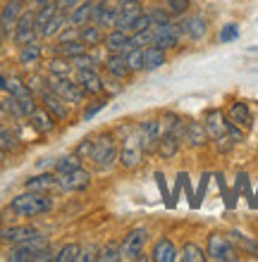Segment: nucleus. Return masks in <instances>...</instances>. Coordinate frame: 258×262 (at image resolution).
Masks as SVG:
<instances>
[{
    "label": "nucleus",
    "mask_w": 258,
    "mask_h": 262,
    "mask_svg": "<svg viewBox=\"0 0 258 262\" xmlns=\"http://www.w3.org/2000/svg\"><path fill=\"white\" fill-rule=\"evenodd\" d=\"M3 38H5V36H3V31H0V46H3Z\"/></svg>",
    "instance_id": "nucleus-61"
},
{
    "label": "nucleus",
    "mask_w": 258,
    "mask_h": 262,
    "mask_svg": "<svg viewBox=\"0 0 258 262\" xmlns=\"http://www.w3.org/2000/svg\"><path fill=\"white\" fill-rule=\"evenodd\" d=\"M3 103H5L7 117H12V119H27V112L22 110L19 100H17L14 96H7V100H3Z\"/></svg>",
    "instance_id": "nucleus-44"
},
{
    "label": "nucleus",
    "mask_w": 258,
    "mask_h": 262,
    "mask_svg": "<svg viewBox=\"0 0 258 262\" xmlns=\"http://www.w3.org/2000/svg\"><path fill=\"white\" fill-rule=\"evenodd\" d=\"M3 160H5V150H0V162H3Z\"/></svg>",
    "instance_id": "nucleus-60"
},
{
    "label": "nucleus",
    "mask_w": 258,
    "mask_h": 262,
    "mask_svg": "<svg viewBox=\"0 0 258 262\" xmlns=\"http://www.w3.org/2000/svg\"><path fill=\"white\" fill-rule=\"evenodd\" d=\"M184 143L189 148H206L210 143V136L203 122H189L187 124V131H184Z\"/></svg>",
    "instance_id": "nucleus-21"
},
{
    "label": "nucleus",
    "mask_w": 258,
    "mask_h": 262,
    "mask_svg": "<svg viewBox=\"0 0 258 262\" xmlns=\"http://www.w3.org/2000/svg\"><path fill=\"white\" fill-rule=\"evenodd\" d=\"M105 105H108V96H98V98H93V103H84V107H82V122H91Z\"/></svg>",
    "instance_id": "nucleus-39"
},
{
    "label": "nucleus",
    "mask_w": 258,
    "mask_h": 262,
    "mask_svg": "<svg viewBox=\"0 0 258 262\" xmlns=\"http://www.w3.org/2000/svg\"><path fill=\"white\" fill-rule=\"evenodd\" d=\"M41 36H38V29H36V10L27 7L22 17L17 19V27L12 31V41L14 46H27L31 41H38Z\"/></svg>",
    "instance_id": "nucleus-7"
},
{
    "label": "nucleus",
    "mask_w": 258,
    "mask_h": 262,
    "mask_svg": "<svg viewBox=\"0 0 258 262\" xmlns=\"http://www.w3.org/2000/svg\"><path fill=\"white\" fill-rule=\"evenodd\" d=\"M5 86H7V76L0 74V91H5Z\"/></svg>",
    "instance_id": "nucleus-58"
},
{
    "label": "nucleus",
    "mask_w": 258,
    "mask_h": 262,
    "mask_svg": "<svg viewBox=\"0 0 258 262\" xmlns=\"http://www.w3.org/2000/svg\"><path fill=\"white\" fill-rule=\"evenodd\" d=\"M91 7H93V0H82L70 14V27H84L91 19Z\"/></svg>",
    "instance_id": "nucleus-33"
},
{
    "label": "nucleus",
    "mask_w": 258,
    "mask_h": 262,
    "mask_svg": "<svg viewBox=\"0 0 258 262\" xmlns=\"http://www.w3.org/2000/svg\"><path fill=\"white\" fill-rule=\"evenodd\" d=\"M89 162L98 172H110L120 162V143L112 131H101L93 136V150L89 155Z\"/></svg>",
    "instance_id": "nucleus-1"
},
{
    "label": "nucleus",
    "mask_w": 258,
    "mask_h": 262,
    "mask_svg": "<svg viewBox=\"0 0 258 262\" xmlns=\"http://www.w3.org/2000/svg\"><path fill=\"white\" fill-rule=\"evenodd\" d=\"M91 150H93V136H86V138H82L79 141V145L74 148V152H77L82 160H89V155H91Z\"/></svg>",
    "instance_id": "nucleus-50"
},
{
    "label": "nucleus",
    "mask_w": 258,
    "mask_h": 262,
    "mask_svg": "<svg viewBox=\"0 0 258 262\" xmlns=\"http://www.w3.org/2000/svg\"><path fill=\"white\" fill-rule=\"evenodd\" d=\"M0 150H5V152L22 150V138L17 136V131L10 129V126H0Z\"/></svg>",
    "instance_id": "nucleus-31"
},
{
    "label": "nucleus",
    "mask_w": 258,
    "mask_h": 262,
    "mask_svg": "<svg viewBox=\"0 0 258 262\" xmlns=\"http://www.w3.org/2000/svg\"><path fill=\"white\" fill-rule=\"evenodd\" d=\"M86 50H89V46H84L79 38H74V41H57L55 46H53V55H60V57L72 60V57L82 55V53H86Z\"/></svg>",
    "instance_id": "nucleus-29"
},
{
    "label": "nucleus",
    "mask_w": 258,
    "mask_h": 262,
    "mask_svg": "<svg viewBox=\"0 0 258 262\" xmlns=\"http://www.w3.org/2000/svg\"><path fill=\"white\" fill-rule=\"evenodd\" d=\"M98 253H101V246H89V248H82L79 262H98Z\"/></svg>",
    "instance_id": "nucleus-53"
},
{
    "label": "nucleus",
    "mask_w": 258,
    "mask_h": 262,
    "mask_svg": "<svg viewBox=\"0 0 258 262\" xmlns=\"http://www.w3.org/2000/svg\"><path fill=\"white\" fill-rule=\"evenodd\" d=\"M180 29H182V36H184V38L199 43L208 34V21L203 19L201 14H184V19L180 21Z\"/></svg>",
    "instance_id": "nucleus-15"
},
{
    "label": "nucleus",
    "mask_w": 258,
    "mask_h": 262,
    "mask_svg": "<svg viewBox=\"0 0 258 262\" xmlns=\"http://www.w3.org/2000/svg\"><path fill=\"white\" fill-rule=\"evenodd\" d=\"M155 181H158V188H161L163 198H165V205H168L170 195H168V186H165V177H163V172H155Z\"/></svg>",
    "instance_id": "nucleus-56"
},
{
    "label": "nucleus",
    "mask_w": 258,
    "mask_h": 262,
    "mask_svg": "<svg viewBox=\"0 0 258 262\" xmlns=\"http://www.w3.org/2000/svg\"><path fill=\"white\" fill-rule=\"evenodd\" d=\"M155 43V34H153V27L144 29V31H136V34H129V43L127 48H148ZM125 53V50H122Z\"/></svg>",
    "instance_id": "nucleus-35"
},
{
    "label": "nucleus",
    "mask_w": 258,
    "mask_h": 262,
    "mask_svg": "<svg viewBox=\"0 0 258 262\" xmlns=\"http://www.w3.org/2000/svg\"><path fill=\"white\" fill-rule=\"evenodd\" d=\"M151 27V17H148L146 12H141L136 19H134V24L129 27V34H136V31H144V29Z\"/></svg>",
    "instance_id": "nucleus-51"
},
{
    "label": "nucleus",
    "mask_w": 258,
    "mask_h": 262,
    "mask_svg": "<svg viewBox=\"0 0 258 262\" xmlns=\"http://www.w3.org/2000/svg\"><path fill=\"white\" fill-rule=\"evenodd\" d=\"M232 241H237L242 248H246V250H251V253H258V243L256 241H251L249 236H244L242 231H232Z\"/></svg>",
    "instance_id": "nucleus-49"
},
{
    "label": "nucleus",
    "mask_w": 258,
    "mask_h": 262,
    "mask_svg": "<svg viewBox=\"0 0 258 262\" xmlns=\"http://www.w3.org/2000/svg\"><path fill=\"white\" fill-rule=\"evenodd\" d=\"M127 43H129V34H127V31H120V29L105 31L103 48L108 50V55H112V53H120V55H122V50L127 48Z\"/></svg>",
    "instance_id": "nucleus-25"
},
{
    "label": "nucleus",
    "mask_w": 258,
    "mask_h": 262,
    "mask_svg": "<svg viewBox=\"0 0 258 262\" xmlns=\"http://www.w3.org/2000/svg\"><path fill=\"white\" fill-rule=\"evenodd\" d=\"M82 246L79 243H65L63 248L55 253V262H79Z\"/></svg>",
    "instance_id": "nucleus-40"
},
{
    "label": "nucleus",
    "mask_w": 258,
    "mask_h": 262,
    "mask_svg": "<svg viewBox=\"0 0 258 262\" xmlns=\"http://www.w3.org/2000/svg\"><path fill=\"white\" fill-rule=\"evenodd\" d=\"M203 126H206V131H208L210 141H215V138H220L223 134H227V117H225L223 110H210L208 115H206V119H203Z\"/></svg>",
    "instance_id": "nucleus-22"
},
{
    "label": "nucleus",
    "mask_w": 258,
    "mask_h": 262,
    "mask_svg": "<svg viewBox=\"0 0 258 262\" xmlns=\"http://www.w3.org/2000/svg\"><path fill=\"white\" fill-rule=\"evenodd\" d=\"M134 3H141V5H144V0H134Z\"/></svg>",
    "instance_id": "nucleus-62"
},
{
    "label": "nucleus",
    "mask_w": 258,
    "mask_h": 262,
    "mask_svg": "<svg viewBox=\"0 0 258 262\" xmlns=\"http://www.w3.org/2000/svg\"><path fill=\"white\" fill-rule=\"evenodd\" d=\"M122 257H120V243L117 241H110L108 246H103L101 248V253H98V262H120Z\"/></svg>",
    "instance_id": "nucleus-42"
},
{
    "label": "nucleus",
    "mask_w": 258,
    "mask_h": 262,
    "mask_svg": "<svg viewBox=\"0 0 258 262\" xmlns=\"http://www.w3.org/2000/svg\"><path fill=\"white\" fill-rule=\"evenodd\" d=\"M117 19H115V29L120 31H127L129 34V27L134 24V19L144 12L141 3H134V0H117Z\"/></svg>",
    "instance_id": "nucleus-16"
},
{
    "label": "nucleus",
    "mask_w": 258,
    "mask_h": 262,
    "mask_svg": "<svg viewBox=\"0 0 258 262\" xmlns=\"http://www.w3.org/2000/svg\"><path fill=\"white\" fill-rule=\"evenodd\" d=\"M5 91H7V96H14V98H24L29 93H34V91L29 89V83L24 79H19V76H7Z\"/></svg>",
    "instance_id": "nucleus-37"
},
{
    "label": "nucleus",
    "mask_w": 258,
    "mask_h": 262,
    "mask_svg": "<svg viewBox=\"0 0 258 262\" xmlns=\"http://www.w3.org/2000/svg\"><path fill=\"white\" fill-rule=\"evenodd\" d=\"M3 117H7V112H5V103L0 100V119H3Z\"/></svg>",
    "instance_id": "nucleus-59"
},
{
    "label": "nucleus",
    "mask_w": 258,
    "mask_h": 262,
    "mask_svg": "<svg viewBox=\"0 0 258 262\" xmlns=\"http://www.w3.org/2000/svg\"><path fill=\"white\" fill-rule=\"evenodd\" d=\"M153 262H174L180 260V250L170 238H158L153 246V255H151Z\"/></svg>",
    "instance_id": "nucleus-24"
},
{
    "label": "nucleus",
    "mask_w": 258,
    "mask_h": 262,
    "mask_svg": "<svg viewBox=\"0 0 258 262\" xmlns=\"http://www.w3.org/2000/svg\"><path fill=\"white\" fill-rule=\"evenodd\" d=\"M43 57V46L38 41H31L27 46H19V64H38Z\"/></svg>",
    "instance_id": "nucleus-30"
},
{
    "label": "nucleus",
    "mask_w": 258,
    "mask_h": 262,
    "mask_svg": "<svg viewBox=\"0 0 258 262\" xmlns=\"http://www.w3.org/2000/svg\"><path fill=\"white\" fill-rule=\"evenodd\" d=\"M48 74L53 76H72L77 69H74V64H72V60H67V57H60V55H53L48 60Z\"/></svg>",
    "instance_id": "nucleus-32"
},
{
    "label": "nucleus",
    "mask_w": 258,
    "mask_h": 262,
    "mask_svg": "<svg viewBox=\"0 0 258 262\" xmlns=\"http://www.w3.org/2000/svg\"><path fill=\"white\" fill-rule=\"evenodd\" d=\"M55 200L48 193H38V191H27L14 195L10 200V210L14 212V217H43V214L53 212Z\"/></svg>",
    "instance_id": "nucleus-2"
},
{
    "label": "nucleus",
    "mask_w": 258,
    "mask_h": 262,
    "mask_svg": "<svg viewBox=\"0 0 258 262\" xmlns=\"http://www.w3.org/2000/svg\"><path fill=\"white\" fill-rule=\"evenodd\" d=\"M122 55H125L127 64H129V69H132V74L144 72V48H125Z\"/></svg>",
    "instance_id": "nucleus-38"
},
{
    "label": "nucleus",
    "mask_w": 258,
    "mask_h": 262,
    "mask_svg": "<svg viewBox=\"0 0 258 262\" xmlns=\"http://www.w3.org/2000/svg\"><path fill=\"white\" fill-rule=\"evenodd\" d=\"M29 124H31V129L36 131V134H41V136H48V134H53V131L57 129V119L50 115L43 105H38L31 115H29Z\"/></svg>",
    "instance_id": "nucleus-18"
},
{
    "label": "nucleus",
    "mask_w": 258,
    "mask_h": 262,
    "mask_svg": "<svg viewBox=\"0 0 258 262\" xmlns=\"http://www.w3.org/2000/svg\"><path fill=\"white\" fill-rule=\"evenodd\" d=\"M168 62V50L158 48V46H148L144 48V72H155Z\"/></svg>",
    "instance_id": "nucleus-26"
},
{
    "label": "nucleus",
    "mask_w": 258,
    "mask_h": 262,
    "mask_svg": "<svg viewBox=\"0 0 258 262\" xmlns=\"http://www.w3.org/2000/svg\"><path fill=\"white\" fill-rule=\"evenodd\" d=\"M180 260L184 262H206L208 255H206V250L201 246H196V243H184V248L180 250Z\"/></svg>",
    "instance_id": "nucleus-36"
},
{
    "label": "nucleus",
    "mask_w": 258,
    "mask_h": 262,
    "mask_svg": "<svg viewBox=\"0 0 258 262\" xmlns=\"http://www.w3.org/2000/svg\"><path fill=\"white\" fill-rule=\"evenodd\" d=\"M72 64H74V69H98L101 67V60H98L91 50H86V53H82V55L72 57Z\"/></svg>",
    "instance_id": "nucleus-41"
},
{
    "label": "nucleus",
    "mask_w": 258,
    "mask_h": 262,
    "mask_svg": "<svg viewBox=\"0 0 258 262\" xmlns=\"http://www.w3.org/2000/svg\"><path fill=\"white\" fill-rule=\"evenodd\" d=\"M79 3H82V0H55L57 10H63V12H72V10H74Z\"/></svg>",
    "instance_id": "nucleus-55"
},
{
    "label": "nucleus",
    "mask_w": 258,
    "mask_h": 262,
    "mask_svg": "<svg viewBox=\"0 0 258 262\" xmlns=\"http://www.w3.org/2000/svg\"><path fill=\"white\" fill-rule=\"evenodd\" d=\"M125 91V86H122V81L120 79H115V76H110V74H105L103 76V96H120Z\"/></svg>",
    "instance_id": "nucleus-45"
},
{
    "label": "nucleus",
    "mask_w": 258,
    "mask_h": 262,
    "mask_svg": "<svg viewBox=\"0 0 258 262\" xmlns=\"http://www.w3.org/2000/svg\"><path fill=\"white\" fill-rule=\"evenodd\" d=\"M50 246V241L46 236H34V238H29L24 243H14L10 246L7 250V260L10 262H36L38 255H41V250H46Z\"/></svg>",
    "instance_id": "nucleus-6"
},
{
    "label": "nucleus",
    "mask_w": 258,
    "mask_h": 262,
    "mask_svg": "<svg viewBox=\"0 0 258 262\" xmlns=\"http://www.w3.org/2000/svg\"><path fill=\"white\" fill-rule=\"evenodd\" d=\"M57 12H60V10H57L55 3H50V5L41 7V10H36V29L41 31V29L46 27V21H48L53 14H57Z\"/></svg>",
    "instance_id": "nucleus-46"
},
{
    "label": "nucleus",
    "mask_w": 258,
    "mask_h": 262,
    "mask_svg": "<svg viewBox=\"0 0 258 262\" xmlns=\"http://www.w3.org/2000/svg\"><path fill=\"white\" fill-rule=\"evenodd\" d=\"M165 7H168V12L172 17H184L189 12V7H191V0H168Z\"/></svg>",
    "instance_id": "nucleus-47"
},
{
    "label": "nucleus",
    "mask_w": 258,
    "mask_h": 262,
    "mask_svg": "<svg viewBox=\"0 0 258 262\" xmlns=\"http://www.w3.org/2000/svg\"><path fill=\"white\" fill-rule=\"evenodd\" d=\"M27 10V0H5V5L0 7V31L3 36H12L17 19L22 17V12Z\"/></svg>",
    "instance_id": "nucleus-10"
},
{
    "label": "nucleus",
    "mask_w": 258,
    "mask_h": 262,
    "mask_svg": "<svg viewBox=\"0 0 258 262\" xmlns=\"http://www.w3.org/2000/svg\"><path fill=\"white\" fill-rule=\"evenodd\" d=\"M38 100H41V105L57 119V122H67V119H70V107L72 105L67 103V100H63L57 93H53L50 89H46L43 93H38Z\"/></svg>",
    "instance_id": "nucleus-13"
},
{
    "label": "nucleus",
    "mask_w": 258,
    "mask_h": 262,
    "mask_svg": "<svg viewBox=\"0 0 258 262\" xmlns=\"http://www.w3.org/2000/svg\"><path fill=\"white\" fill-rule=\"evenodd\" d=\"M227 122L237 124L239 129H244V131L251 129L253 126V115H251L249 103H246V100H237V103L230 107V112H227Z\"/></svg>",
    "instance_id": "nucleus-19"
},
{
    "label": "nucleus",
    "mask_w": 258,
    "mask_h": 262,
    "mask_svg": "<svg viewBox=\"0 0 258 262\" xmlns=\"http://www.w3.org/2000/svg\"><path fill=\"white\" fill-rule=\"evenodd\" d=\"M67 24H70V14L60 10V12L53 14V17L46 21V27L38 31V36H41V38H57V34H60Z\"/></svg>",
    "instance_id": "nucleus-27"
},
{
    "label": "nucleus",
    "mask_w": 258,
    "mask_h": 262,
    "mask_svg": "<svg viewBox=\"0 0 258 262\" xmlns=\"http://www.w3.org/2000/svg\"><path fill=\"white\" fill-rule=\"evenodd\" d=\"M79 41L89 46V50L98 48V46H103L105 41V29H101L98 24H84V27H79Z\"/></svg>",
    "instance_id": "nucleus-23"
},
{
    "label": "nucleus",
    "mask_w": 258,
    "mask_h": 262,
    "mask_svg": "<svg viewBox=\"0 0 258 262\" xmlns=\"http://www.w3.org/2000/svg\"><path fill=\"white\" fill-rule=\"evenodd\" d=\"M105 74L115 76V79H120V81H127L129 76H132V69H129V64H127L125 55H120V53H112V55L105 57Z\"/></svg>",
    "instance_id": "nucleus-20"
},
{
    "label": "nucleus",
    "mask_w": 258,
    "mask_h": 262,
    "mask_svg": "<svg viewBox=\"0 0 258 262\" xmlns=\"http://www.w3.org/2000/svg\"><path fill=\"white\" fill-rule=\"evenodd\" d=\"M74 38H79V27H70V24H67V27L57 34V41H74Z\"/></svg>",
    "instance_id": "nucleus-54"
},
{
    "label": "nucleus",
    "mask_w": 258,
    "mask_h": 262,
    "mask_svg": "<svg viewBox=\"0 0 258 262\" xmlns=\"http://www.w3.org/2000/svg\"><path fill=\"white\" fill-rule=\"evenodd\" d=\"M213 143H215L217 152H230L232 148H234V141H232V136H230V134H223V136H220V138H215Z\"/></svg>",
    "instance_id": "nucleus-52"
},
{
    "label": "nucleus",
    "mask_w": 258,
    "mask_h": 262,
    "mask_svg": "<svg viewBox=\"0 0 258 262\" xmlns=\"http://www.w3.org/2000/svg\"><path fill=\"white\" fill-rule=\"evenodd\" d=\"M74 79H77V83L82 86V91L86 96L91 98L103 96V74L98 69H77Z\"/></svg>",
    "instance_id": "nucleus-14"
},
{
    "label": "nucleus",
    "mask_w": 258,
    "mask_h": 262,
    "mask_svg": "<svg viewBox=\"0 0 258 262\" xmlns=\"http://www.w3.org/2000/svg\"><path fill=\"white\" fill-rule=\"evenodd\" d=\"M82 162H84V160L79 158L77 152H70V155H63V158H57L55 162H53V172L55 174H70V172H74V169H79Z\"/></svg>",
    "instance_id": "nucleus-34"
},
{
    "label": "nucleus",
    "mask_w": 258,
    "mask_h": 262,
    "mask_svg": "<svg viewBox=\"0 0 258 262\" xmlns=\"http://www.w3.org/2000/svg\"><path fill=\"white\" fill-rule=\"evenodd\" d=\"M24 188L27 191H38V193H63V184H60V174L55 172H41L34 174L24 181Z\"/></svg>",
    "instance_id": "nucleus-9"
},
{
    "label": "nucleus",
    "mask_w": 258,
    "mask_h": 262,
    "mask_svg": "<svg viewBox=\"0 0 258 262\" xmlns=\"http://www.w3.org/2000/svg\"><path fill=\"white\" fill-rule=\"evenodd\" d=\"M60 184H63V193H82L93 184V174L79 167L70 174H60Z\"/></svg>",
    "instance_id": "nucleus-12"
},
{
    "label": "nucleus",
    "mask_w": 258,
    "mask_h": 262,
    "mask_svg": "<svg viewBox=\"0 0 258 262\" xmlns=\"http://www.w3.org/2000/svg\"><path fill=\"white\" fill-rule=\"evenodd\" d=\"M151 27H153V34H155L153 46H158V48H163V50H172L180 46V38H182L180 24L165 21V24H151Z\"/></svg>",
    "instance_id": "nucleus-11"
},
{
    "label": "nucleus",
    "mask_w": 258,
    "mask_h": 262,
    "mask_svg": "<svg viewBox=\"0 0 258 262\" xmlns=\"http://www.w3.org/2000/svg\"><path fill=\"white\" fill-rule=\"evenodd\" d=\"M206 255H208V260L215 262H234L237 260V248L232 246V238H227L225 234H210Z\"/></svg>",
    "instance_id": "nucleus-8"
},
{
    "label": "nucleus",
    "mask_w": 258,
    "mask_h": 262,
    "mask_svg": "<svg viewBox=\"0 0 258 262\" xmlns=\"http://www.w3.org/2000/svg\"><path fill=\"white\" fill-rule=\"evenodd\" d=\"M146 241H148V229L146 227L129 229L125 234V238L120 241V257H122V260H148V257L144 255Z\"/></svg>",
    "instance_id": "nucleus-5"
},
{
    "label": "nucleus",
    "mask_w": 258,
    "mask_h": 262,
    "mask_svg": "<svg viewBox=\"0 0 258 262\" xmlns=\"http://www.w3.org/2000/svg\"><path fill=\"white\" fill-rule=\"evenodd\" d=\"M182 148V141L172 134H163L161 141H158V148H155V155L161 160H172Z\"/></svg>",
    "instance_id": "nucleus-28"
},
{
    "label": "nucleus",
    "mask_w": 258,
    "mask_h": 262,
    "mask_svg": "<svg viewBox=\"0 0 258 262\" xmlns=\"http://www.w3.org/2000/svg\"><path fill=\"white\" fill-rule=\"evenodd\" d=\"M237 38H239V27L234 24V21H230V24H225V27L220 29V41L223 43L237 41Z\"/></svg>",
    "instance_id": "nucleus-48"
},
{
    "label": "nucleus",
    "mask_w": 258,
    "mask_h": 262,
    "mask_svg": "<svg viewBox=\"0 0 258 262\" xmlns=\"http://www.w3.org/2000/svg\"><path fill=\"white\" fill-rule=\"evenodd\" d=\"M50 3H55V0H27V7H31V10H41V7L50 5Z\"/></svg>",
    "instance_id": "nucleus-57"
},
{
    "label": "nucleus",
    "mask_w": 258,
    "mask_h": 262,
    "mask_svg": "<svg viewBox=\"0 0 258 262\" xmlns=\"http://www.w3.org/2000/svg\"><path fill=\"white\" fill-rule=\"evenodd\" d=\"M146 14L151 17V24H165V21H172V14L168 12V7H165V5L148 7Z\"/></svg>",
    "instance_id": "nucleus-43"
},
{
    "label": "nucleus",
    "mask_w": 258,
    "mask_h": 262,
    "mask_svg": "<svg viewBox=\"0 0 258 262\" xmlns=\"http://www.w3.org/2000/svg\"><path fill=\"white\" fill-rule=\"evenodd\" d=\"M144 160H146V150H144V145H141V136L136 126H134L127 136H122L120 141V165L125 167V169H139L144 165Z\"/></svg>",
    "instance_id": "nucleus-3"
},
{
    "label": "nucleus",
    "mask_w": 258,
    "mask_h": 262,
    "mask_svg": "<svg viewBox=\"0 0 258 262\" xmlns=\"http://www.w3.org/2000/svg\"><path fill=\"white\" fill-rule=\"evenodd\" d=\"M48 89L53 91V93H57L63 100H67L70 105H74V107H84L86 98H89L84 91H82V86L77 83V79H72V76L48 74Z\"/></svg>",
    "instance_id": "nucleus-4"
},
{
    "label": "nucleus",
    "mask_w": 258,
    "mask_h": 262,
    "mask_svg": "<svg viewBox=\"0 0 258 262\" xmlns=\"http://www.w3.org/2000/svg\"><path fill=\"white\" fill-rule=\"evenodd\" d=\"M34 236H38V229L31 227V224H7V227L0 229V243H7V246L24 243Z\"/></svg>",
    "instance_id": "nucleus-17"
}]
</instances>
